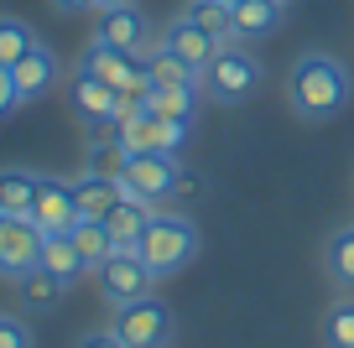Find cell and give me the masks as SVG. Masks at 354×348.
Here are the masks:
<instances>
[{
  "instance_id": "32",
  "label": "cell",
  "mask_w": 354,
  "mask_h": 348,
  "mask_svg": "<svg viewBox=\"0 0 354 348\" xmlns=\"http://www.w3.org/2000/svg\"><path fill=\"white\" fill-rule=\"evenodd\" d=\"M78 348H125V343L115 338V327H104V333L94 327V333H84V338H78Z\"/></svg>"
},
{
  "instance_id": "5",
  "label": "cell",
  "mask_w": 354,
  "mask_h": 348,
  "mask_svg": "<svg viewBox=\"0 0 354 348\" xmlns=\"http://www.w3.org/2000/svg\"><path fill=\"white\" fill-rule=\"evenodd\" d=\"M115 338L125 348H167L172 343V307L162 296H141V302L115 307Z\"/></svg>"
},
{
  "instance_id": "28",
  "label": "cell",
  "mask_w": 354,
  "mask_h": 348,
  "mask_svg": "<svg viewBox=\"0 0 354 348\" xmlns=\"http://www.w3.org/2000/svg\"><path fill=\"white\" fill-rule=\"evenodd\" d=\"M323 343L328 348H354V302H333L323 317Z\"/></svg>"
},
{
  "instance_id": "18",
  "label": "cell",
  "mask_w": 354,
  "mask_h": 348,
  "mask_svg": "<svg viewBox=\"0 0 354 348\" xmlns=\"http://www.w3.org/2000/svg\"><path fill=\"white\" fill-rule=\"evenodd\" d=\"M42 187V177L26 166H0V213H32V197Z\"/></svg>"
},
{
  "instance_id": "21",
  "label": "cell",
  "mask_w": 354,
  "mask_h": 348,
  "mask_svg": "<svg viewBox=\"0 0 354 348\" xmlns=\"http://www.w3.org/2000/svg\"><path fill=\"white\" fill-rule=\"evenodd\" d=\"M68 240L78 244V255H84V265H88V271H100V265L115 255V240H110V229H104L100 218H78Z\"/></svg>"
},
{
  "instance_id": "31",
  "label": "cell",
  "mask_w": 354,
  "mask_h": 348,
  "mask_svg": "<svg viewBox=\"0 0 354 348\" xmlns=\"http://www.w3.org/2000/svg\"><path fill=\"white\" fill-rule=\"evenodd\" d=\"M172 197H183V203L203 197V177H198V172H183V177H177V193H172Z\"/></svg>"
},
{
  "instance_id": "1",
  "label": "cell",
  "mask_w": 354,
  "mask_h": 348,
  "mask_svg": "<svg viewBox=\"0 0 354 348\" xmlns=\"http://www.w3.org/2000/svg\"><path fill=\"white\" fill-rule=\"evenodd\" d=\"M354 99L349 68L333 52H302L287 73V104L297 109L302 120H333L344 104Z\"/></svg>"
},
{
  "instance_id": "16",
  "label": "cell",
  "mask_w": 354,
  "mask_h": 348,
  "mask_svg": "<svg viewBox=\"0 0 354 348\" xmlns=\"http://www.w3.org/2000/svg\"><path fill=\"white\" fill-rule=\"evenodd\" d=\"M73 197H78V213H84V218H100V224H104V213H110L125 193H120V177L84 172V177L73 182Z\"/></svg>"
},
{
  "instance_id": "17",
  "label": "cell",
  "mask_w": 354,
  "mask_h": 348,
  "mask_svg": "<svg viewBox=\"0 0 354 348\" xmlns=\"http://www.w3.org/2000/svg\"><path fill=\"white\" fill-rule=\"evenodd\" d=\"M287 0H234V37H271Z\"/></svg>"
},
{
  "instance_id": "34",
  "label": "cell",
  "mask_w": 354,
  "mask_h": 348,
  "mask_svg": "<svg viewBox=\"0 0 354 348\" xmlns=\"http://www.w3.org/2000/svg\"><path fill=\"white\" fill-rule=\"evenodd\" d=\"M120 6H136V0H94V11H120Z\"/></svg>"
},
{
  "instance_id": "9",
  "label": "cell",
  "mask_w": 354,
  "mask_h": 348,
  "mask_svg": "<svg viewBox=\"0 0 354 348\" xmlns=\"http://www.w3.org/2000/svg\"><path fill=\"white\" fill-rule=\"evenodd\" d=\"M84 73H94L100 84H110V88H131V84H151L146 78V57H136V52H125V47H110V42H94L84 47Z\"/></svg>"
},
{
  "instance_id": "33",
  "label": "cell",
  "mask_w": 354,
  "mask_h": 348,
  "mask_svg": "<svg viewBox=\"0 0 354 348\" xmlns=\"http://www.w3.org/2000/svg\"><path fill=\"white\" fill-rule=\"evenodd\" d=\"M63 16H84V11H94V0H53Z\"/></svg>"
},
{
  "instance_id": "13",
  "label": "cell",
  "mask_w": 354,
  "mask_h": 348,
  "mask_svg": "<svg viewBox=\"0 0 354 348\" xmlns=\"http://www.w3.org/2000/svg\"><path fill=\"white\" fill-rule=\"evenodd\" d=\"M11 84H16V99H21V104L42 99L47 88L57 84V52H53V47H42V42H37L32 52H26L21 63L11 68Z\"/></svg>"
},
{
  "instance_id": "19",
  "label": "cell",
  "mask_w": 354,
  "mask_h": 348,
  "mask_svg": "<svg viewBox=\"0 0 354 348\" xmlns=\"http://www.w3.org/2000/svg\"><path fill=\"white\" fill-rule=\"evenodd\" d=\"M183 16H188L193 26H203L214 42H230L234 37V0H188Z\"/></svg>"
},
{
  "instance_id": "10",
  "label": "cell",
  "mask_w": 354,
  "mask_h": 348,
  "mask_svg": "<svg viewBox=\"0 0 354 348\" xmlns=\"http://www.w3.org/2000/svg\"><path fill=\"white\" fill-rule=\"evenodd\" d=\"M177 177H183V166H177V156H131V166L120 172V187L131 197H146V203H156V197H172L177 193Z\"/></svg>"
},
{
  "instance_id": "7",
  "label": "cell",
  "mask_w": 354,
  "mask_h": 348,
  "mask_svg": "<svg viewBox=\"0 0 354 348\" xmlns=\"http://www.w3.org/2000/svg\"><path fill=\"white\" fill-rule=\"evenodd\" d=\"M94 276H100V291H104V302H110V307L141 302V296H151V286H156V271L136 250H115Z\"/></svg>"
},
{
  "instance_id": "29",
  "label": "cell",
  "mask_w": 354,
  "mask_h": 348,
  "mask_svg": "<svg viewBox=\"0 0 354 348\" xmlns=\"http://www.w3.org/2000/svg\"><path fill=\"white\" fill-rule=\"evenodd\" d=\"M0 348H32V327H26L21 317L0 312Z\"/></svg>"
},
{
  "instance_id": "23",
  "label": "cell",
  "mask_w": 354,
  "mask_h": 348,
  "mask_svg": "<svg viewBox=\"0 0 354 348\" xmlns=\"http://www.w3.org/2000/svg\"><path fill=\"white\" fill-rule=\"evenodd\" d=\"M42 271H53L57 281L73 286V276H84L88 265H84V255H78V244L68 240V234H57V240H47V244H42Z\"/></svg>"
},
{
  "instance_id": "15",
  "label": "cell",
  "mask_w": 354,
  "mask_h": 348,
  "mask_svg": "<svg viewBox=\"0 0 354 348\" xmlns=\"http://www.w3.org/2000/svg\"><path fill=\"white\" fill-rule=\"evenodd\" d=\"M94 37L141 57V52H146V16L136 11V6H120V11H100V32H94Z\"/></svg>"
},
{
  "instance_id": "11",
  "label": "cell",
  "mask_w": 354,
  "mask_h": 348,
  "mask_svg": "<svg viewBox=\"0 0 354 348\" xmlns=\"http://www.w3.org/2000/svg\"><path fill=\"white\" fill-rule=\"evenodd\" d=\"M68 104H73L88 125H104V130L120 120V99H115V88H110V84H100L94 73H84V68L68 78Z\"/></svg>"
},
{
  "instance_id": "24",
  "label": "cell",
  "mask_w": 354,
  "mask_h": 348,
  "mask_svg": "<svg viewBox=\"0 0 354 348\" xmlns=\"http://www.w3.org/2000/svg\"><path fill=\"white\" fill-rule=\"evenodd\" d=\"M37 42H42V37H37L21 16H0V68H16Z\"/></svg>"
},
{
  "instance_id": "4",
  "label": "cell",
  "mask_w": 354,
  "mask_h": 348,
  "mask_svg": "<svg viewBox=\"0 0 354 348\" xmlns=\"http://www.w3.org/2000/svg\"><path fill=\"white\" fill-rule=\"evenodd\" d=\"M255 84H261V63H255V52L219 42V52H214L209 68H203V94H209L214 104H240V99L255 94Z\"/></svg>"
},
{
  "instance_id": "12",
  "label": "cell",
  "mask_w": 354,
  "mask_h": 348,
  "mask_svg": "<svg viewBox=\"0 0 354 348\" xmlns=\"http://www.w3.org/2000/svg\"><path fill=\"white\" fill-rule=\"evenodd\" d=\"M162 47H167L172 57H183V63H188L198 78H203V68H209V57L219 52V42H214V37L203 32V26H193L188 16H177V21L162 32Z\"/></svg>"
},
{
  "instance_id": "26",
  "label": "cell",
  "mask_w": 354,
  "mask_h": 348,
  "mask_svg": "<svg viewBox=\"0 0 354 348\" xmlns=\"http://www.w3.org/2000/svg\"><path fill=\"white\" fill-rule=\"evenodd\" d=\"M323 265H328V276L344 286V291H354V224L339 229L328 240V250H323Z\"/></svg>"
},
{
  "instance_id": "27",
  "label": "cell",
  "mask_w": 354,
  "mask_h": 348,
  "mask_svg": "<svg viewBox=\"0 0 354 348\" xmlns=\"http://www.w3.org/2000/svg\"><path fill=\"white\" fill-rule=\"evenodd\" d=\"M125 166H131V156H125V146L115 141V130L104 135V141L88 146V172H100V177H120Z\"/></svg>"
},
{
  "instance_id": "30",
  "label": "cell",
  "mask_w": 354,
  "mask_h": 348,
  "mask_svg": "<svg viewBox=\"0 0 354 348\" xmlns=\"http://www.w3.org/2000/svg\"><path fill=\"white\" fill-rule=\"evenodd\" d=\"M16 104H21V99H16V84H11V68H0V120H6V115H11Z\"/></svg>"
},
{
  "instance_id": "3",
  "label": "cell",
  "mask_w": 354,
  "mask_h": 348,
  "mask_svg": "<svg viewBox=\"0 0 354 348\" xmlns=\"http://www.w3.org/2000/svg\"><path fill=\"white\" fill-rule=\"evenodd\" d=\"M188 130H193V120H162L151 109H131V115L115 120V141L125 146V156H156V151L177 156Z\"/></svg>"
},
{
  "instance_id": "20",
  "label": "cell",
  "mask_w": 354,
  "mask_h": 348,
  "mask_svg": "<svg viewBox=\"0 0 354 348\" xmlns=\"http://www.w3.org/2000/svg\"><path fill=\"white\" fill-rule=\"evenodd\" d=\"M146 78H151V84H162V88H203V78L193 73L183 57H172L162 42H156L151 57H146Z\"/></svg>"
},
{
  "instance_id": "8",
  "label": "cell",
  "mask_w": 354,
  "mask_h": 348,
  "mask_svg": "<svg viewBox=\"0 0 354 348\" xmlns=\"http://www.w3.org/2000/svg\"><path fill=\"white\" fill-rule=\"evenodd\" d=\"M32 218L37 229H42L47 240H57V234H73V224L84 213H78V197H73V182H57V177H42V187H37L32 197Z\"/></svg>"
},
{
  "instance_id": "22",
  "label": "cell",
  "mask_w": 354,
  "mask_h": 348,
  "mask_svg": "<svg viewBox=\"0 0 354 348\" xmlns=\"http://www.w3.org/2000/svg\"><path fill=\"white\" fill-rule=\"evenodd\" d=\"M16 291H21V302L32 307V312H47V307H57V296L68 291V281H57L53 271L37 265V271H26L21 281H16Z\"/></svg>"
},
{
  "instance_id": "6",
  "label": "cell",
  "mask_w": 354,
  "mask_h": 348,
  "mask_svg": "<svg viewBox=\"0 0 354 348\" xmlns=\"http://www.w3.org/2000/svg\"><path fill=\"white\" fill-rule=\"evenodd\" d=\"M42 244H47V234L26 213H0V276L6 281H21L26 271H37Z\"/></svg>"
},
{
  "instance_id": "14",
  "label": "cell",
  "mask_w": 354,
  "mask_h": 348,
  "mask_svg": "<svg viewBox=\"0 0 354 348\" xmlns=\"http://www.w3.org/2000/svg\"><path fill=\"white\" fill-rule=\"evenodd\" d=\"M120 193H125V187H120ZM146 224H151V203H146V197H131V193L104 213V229H110L115 250H136L141 234H146Z\"/></svg>"
},
{
  "instance_id": "25",
  "label": "cell",
  "mask_w": 354,
  "mask_h": 348,
  "mask_svg": "<svg viewBox=\"0 0 354 348\" xmlns=\"http://www.w3.org/2000/svg\"><path fill=\"white\" fill-rule=\"evenodd\" d=\"M193 104H198V88H162V84H151V94H146V109L162 115V120H193Z\"/></svg>"
},
{
  "instance_id": "2",
  "label": "cell",
  "mask_w": 354,
  "mask_h": 348,
  "mask_svg": "<svg viewBox=\"0 0 354 348\" xmlns=\"http://www.w3.org/2000/svg\"><path fill=\"white\" fill-rule=\"evenodd\" d=\"M136 255H141L156 276H172L198 255V229H193V218H183V213H151Z\"/></svg>"
}]
</instances>
